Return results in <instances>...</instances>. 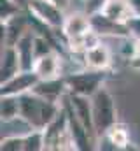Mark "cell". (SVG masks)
Returning a JSON list of instances; mask_svg holds the SVG:
<instances>
[{
	"mask_svg": "<svg viewBox=\"0 0 140 151\" xmlns=\"http://www.w3.org/2000/svg\"><path fill=\"white\" fill-rule=\"evenodd\" d=\"M21 70V62L16 46H2L0 51V83L11 79Z\"/></svg>",
	"mask_w": 140,
	"mask_h": 151,
	"instance_id": "30bf717a",
	"label": "cell"
},
{
	"mask_svg": "<svg viewBox=\"0 0 140 151\" xmlns=\"http://www.w3.org/2000/svg\"><path fill=\"white\" fill-rule=\"evenodd\" d=\"M34 130H35V127L25 116H21V114H18L14 118H9V119H2V123H0V134H2V137H9V135L26 137Z\"/></svg>",
	"mask_w": 140,
	"mask_h": 151,
	"instance_id": "5bb4252c",
	"label": "cell"
},
{
	"mask_svg": "<svg viewBox=\"0 0 140 151\" xmlns=\"http://www.w3.org/2000/svg\"><path fill=\"white\" fill-rule=\"evenodd\" d=\"M89 18H91V28L96 30L104 39H116V37H126V35H131L128 25H124V23H117V21H112L110 18H107V16L102 14L100 11L89 14Z\"/></svg>",
	"mask_w": 140,
	"mask_h": 151,
	"instance_id": "9c48e42d",
	"label": "cell"
},
{
	"mask_svg": "<svg viewBox=\"0 0 140 151\" xmlns=\"http://www.w3.org/2000/svg\"><path fill=\"white\" fill-rule=\"evenodd\" d=\"M91 104H93L95 130H96V135H98V139H100L116 121H119V119H117L116 100H114L112 93L107 90V86L104 84V86L91 97Z\"/></svg>",
	"mask_w": 140,
	"mask_h": 151,
	"instance_id": "6da1fadb",
	"label": "cell"
},
{
	"mask_svg": "<svg viewBox=\"0 0 140 151\" xmlns=\"http://www.w3.org/2000/svg\"><path fill=\"white\" fill-rule=\"evenodd\" d=\"M0 150L2 151H25V137H2L0 141Z\"/></svg>",
	"mask_w": 140,
	"mask_h": 151,
	"instance_id": "ffe728a7",
	"label": "cell"
},
{
	"mask_svg": "<svg viewBox=\"0 0 140 151\" xmlns=\"http://www.w3.org/2000/svg\"><path fill=\"white\" fill-rule=\"evenodd\" d=\"M14 2H16V4H19V5H21L23 9H26V7H28V2H30V0H14Z\"/></svg>",
	"mask_w": 140,
	"mask_h": 151,
	"instance_id": "603a6c76",
	"label": "cell"
},
{
	"mask_svg": "<svg viewBox=\"0 0 140 151\" xmlns=\"http://www.w3.org/2000/svg\"><path fill=\"white\" fill-rule=\"evenodd\" d=\"M26 11L53 30H61V27L67 19V12H63L51 0H30Z\"/></svg>",
	"mask_w": 140,
	"mask_h": 151,
	"instance_id": "3957f363",
	"label": "cell"
},
{
	"mask_svg": "<svg viewBox=\"0 0 140 151\" xmlns=\"http://www.w3.org/2000/svg\"><path fill=\"white\" fill-rule=\"evenodd\" d=\"M61 106H63V109L67 113L69 132H70V135H72V139H74V142H75V148L81 151L91 150L93 144H96V142L91 139L89 132L86 130V127L82 125V121L77 118V114H75L74 107H72V102H70V99H69V91L61 97Z\"/></svg>",
	"mask_w": 140,
	"mask_h": 151,
	"instance_id": "277c9868",
	"label": "cell"
},
{
	"mask_svg": "<svg viewBox=\"0 0 140 151\" xmlns=\"http://www.w3.org/2000/svg\"><path fill=\"white\" fill-rule=\"evenodd\" d=\"M34 93L47 99V100H56L60 102L61 97L69 91L67 90V83L65 77H58V79H47V81H39L37 86L32 90Z\"/></svg>",
	"mask_w": 140,
	"mask_h": 151,
	"instance_id": "4fadbf2b",
	"label": "cell"
},
{
	"mask_svg": "<svg viewBox=\"0 0 140 151\" xmlns=\"http://www.w3.org/2000/svg\"><path fill=\"white\" fill-rule=\"evenodd\" d=\"M51 2H53L54 5H58V7H60L63 12H67V14L72 12V11H75V9H74V0H51Z\"/></svg>",
	"mask_w": 140,
	"mask_h": 151,
	"instance_id": "7402d4cb",
	"label": "cell"
},
{
	"mask_svg": "<svg viewBox=\"0 0 140 151\" xmlns=\"http://www.w3.org/2000/svg\"><path fill=\"white\" fill-rule=\"evenodd\" d=\"M91 30V18L89 14L82 9V11H72L67 14V19L61 27V35L63 39L70 42V40H77L84 34H88Z\"/></svg>",
	"mask_w": 140,
	"mask_h": 151,
	"instance_id": "8992f818",
	"label": "cell"
},
{
	"mask_svg": "<svg viewBox=\"0 0 140 151\" xmlns=\"http://www.w3.org/2000/svg\"><path fill=\"white\" fill-rule=\"evenodd\" d=\"M21 114V100L18 95H0V118L9 119Z\"/></svg>",
	"mask_w": 140,
	"mask_h": 151,
	"instance_id": "e0dca14e",
	"label": "cell"
},
{
	"mask_svg": "<svg viewBox=\"0 0 140 151\" xmlns=\"http://www.w3.org/2000/svg\"><path fill=\"white\" fill-rule=\"evenodd\" d=\"M84 63L86 69H95V70H109L112 65V53L105 46V42L84 51Z\"/></svg>",
	"mask_w": 140,
	"mask_h": 151,
	"instance_id": "8fae6325",
	"label": "cell"
},
{
	"mask_svg": "<svg viewBox=\"0 0 140 151\" xmlns=\"http://www.w3.org/2000/svg\"><path fill=\"white\" fill-rule=\"evenodd\" d=\"M82 2H84V4H86V0H82Z\"/></svg>",
	"mask_w": 140,
	"mask_h": 151,
	"instance_id": "cb8c5ba5",
	"label": "cell"
},
{
	"mask_svg": "<svg viewBox=\"0 0 140 151\" xmlns=\"http://www.w3.org/2000/svg\"><path fill=\"white\" fill-rule=\"evenodd\" d=\"M107 81V70L82 69L79 72L65 76L67 90L70 93H79L86 97H93Z\"/></svg>",
	"mask_w": 140,
	"mask_h": 151,
	"instance_id": "7a4b0ae2",
	"label": "cell"
},
{
	"mask_svg": "<svg viewBox=\"0 0 140 151\" xmlns=\"http://www.w3.org/2000/svg\"><path fill=\"white\" fill-rule=\"evenodd\" d=\"M104 135L110 141V144L114 146V150L128 148V144H130V128H128V125H124L121 121H116Z\"/></svg>",
	"mask_w": 140,
	"mask_h": 151,
	"instance_id": "2e32d148",
	"label": "cell"
},
{
	"mask_svg": "<svg viewBox=\"0 0 140 151\" xmlns=\"http://www.w3.org/2000/svg\"><path fill=\"white\" fill-rule=\"evenodd\" d=\"M39 81L40 79L34 70H19L11 79L0 83V95H25L34 90Z\"/></svg>",
	"mask_w": 140,
	"mask_h": 151,
	"instance_id": "5b68a950",
	"label": "cell"
},
{
	"mask_svg": "<svg viewBox=\"0 0 140 151\" xmlns=\"http://www.w3.org/2000/svg\"><path fill=\"white\" fill-rule=\"evenodd\" d=\"M69 99L72 102V107L77 114V118L82 121V125L86 127V130L89 132L91 139L96 142L98 135L95 130V119H93V104H91V97L86 95H79V93H70L69 91Z\"/></svg>",
	"mask_w": 140,
	"mask_h": 151,
	"instance_id": "ba28073f",
	"label": "cell"
},
{
	"mask_svg": "<svg viewBox=\"0 0 140 151\" xmlns=\"http://www.w3.org/2000/svg\"><path fill=\"white\" fill-rule=\"evenodd\" d=\"M34 39H35V32L32 28H28L19 37V40L16 42V49H18L19 62H21V70H34V63H35Z\"/></svg>",
	"mask_w": 140,
	"mask_h": 151,
	"instance_id": "7c38bea8",
	"label": "cell"
},
{
	"mask_svg": "<svg viewBox=\"0 0 140 151\" xmlns=\"http://www.w3.org/2000/svg\"><path fill=\"white\" fill-rule=\"evenodd\" d=\"M34 72L39 76L40 81L63 77V55L60 51H53L39 56L34 63Z\"/></svg>",
	"mask_w": 140,
	"mask_h": 151,
	"instance_id": "52a82bcc",
	"label": "cell"
},
{
	"mask_svg": "<svg viewBox=\"0 0 140 151\" xmlns=\"http://www.w3.org/2000/svg\"><path fill=\"white\" fill-rule=\"evenodd\" d=\"M100 12L105 14L107 18H110L112 21L124 23V25L133 18L128 0H105V4L100 9Z\"/></svg>",
	"mask_w": 140,
	"mask_h": 151,
	"instance_id": "9a60e30c",
	"label": "cell"
},
{
	"mask_svg": "<svg viewBox=\"0 0 140 151\" xmlns=\"http://www.w3.org/2000/svg\"><path fill=\"white\" fill-rule=\"evenodd\" d=\"M44 150V132L35 128L25 137V151H42Z\"/></svg>",
	"mask_w": 140,
	"mask_h": 151,
	"instance_id": "d6986e66",
	"label": "cell"
},
{
	"mask_svg": "<svg viewBox=\"0 0 140 151\" xmlns=\"http://www.w3.org/2000/svg\"><path fill=\"white\" fill-rule=\"evenodd\" d=\"M128 28H130V34L133 35V37L140 39V18H137V16H133L128 23Z\"/></svg>",
	"mask_w": 140,
	"mask_h": 151,
	"instance_id": "44dd1931",
	"label": "cell"
},
{
	"mask_svg": "<svg viewBox=\"0 0 140 151\" xmlns=\"http://www.w3.org/2000/svg\"><path fill=\"white\" fill-rule=\"evenodd\" d=\"M25 11L26 9H23L14 0H0V21H9Z\"/></svg>",
	"mask_w": 140,
	"mask_h": 151,
	"instance_id": "ac0fdd59",
	"label": "cell"
}]
</instances>
